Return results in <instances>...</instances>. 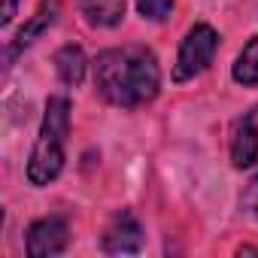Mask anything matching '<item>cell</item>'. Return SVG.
I'll list each match as a JSON object with an SVG mask.
<instances>
[{
    "mask_svg": "<svg viewBox=\"0 0 258 258\" xmlns=\"http://www.w3.org/2000/svg\"><path fill=\"white\" fill-rule=\"evenodd\" d=\"M94 82L109 103L134 109L155 100L161 88V70L155 55L143 46L106 49L94 61Z\"/></svg>",
    "mask_w": 258,
    "mask_h": 258,
    "instance_id": "6da1fadb",
    "label": "cell"
},
{
    "mask_svg": "<svg viewBox=\"0 0 258 258\" xmlns=\"http://www.w3.org/2000/svg\"><path fill=\"white\" fill-rule=\"evenodd\" d=\"M70 134V100L67 97H49L40 137L34 143L31 161H28V179L31 185H49L58 179L64 167V140Z\"/></svg>",
    "mask_w": 258,
    "mask_h": 258,
    "instance_id": "7a4b0ae2",
    "label": "cell"
},
{
    "mask_svg": "<svg viewBox=\"0 0 258 258\" xmlns=\"http://www.w3.org/2000/svg\"><path fill=\"white\" fill-rule=\"evenodd\" d=\"M216 52H219V34L210 25H195L185 34L182 46H179L176 67H173V79L176 82H188V79L201 76L213 64Z\"/></svg>",
    "mask_w": 258,
    "mask_h": 258,
    "instance_id": "3957f363",
    "label": "cell"
},
{
    "mask_svg": "<svg viewBox=\"0 0 258 258\" xmlns=\"http://www.w3.org/2000/svg\"><path fill=\"white\" fill-rule=\"evenodd\" d=\"M67 240H70L67 219H61V216L37 219V222L28 228V255H31V258L61 255V252L67 249Z\"/></svg>",
    "mask_w": 258,
    "mask_h": 258,
    "instance_id": "277c9868",
    "label": "cell"
},
{
    "mask_svg": "<svg viewBox=\"0 0 258 258\" xmlns=\"http://www.w3.org/2000/svg\"><path fill=\"white\" fill-rule=\"evenodd\" d=\"M143 249V228L131 213H115L106 234H103V252L109 255H131Z\"/></svg>",
    "mask_w": 258,
    "mask_h": 258,
    "instance_id": "5b68a950",
    "label": "cell"
},
{
    "mask_svg": "<svg viewBox=\"0 0 258 258\" xmlns=\"http://www.w3.org/2000/svg\"><path fill=\"white\" fill-rule=\"evenodd\" d=\"M231 161L240 170L258 164V106L252 112H246L234 124V134H231Z\"/></svg>",
    "mask_w": 258,
    "mask_h": 258,
    "instance_id": "8992f818",
    "label": "cell"
},
{
    "mask_svg": "<svg viewBox=\"0 0 258 258\" xmlns=\"http://www.w3.org/2000/svg\"><path fill=\"white\" fill-rule=\"evenodd\" d=\"M58 13H61V4H58V0H43V4H40V10L34 13V19L16 34V40H13V46H10V58L13 55H19L22 49H28L43 31H49L52 25H55V19H58Z\"/></svg>",
    "mask_w": 258,
    "mask_h": 258,
    "instance_id": "52a82bcc",
    "label": "cell"
},
{
    "mask_svg": "<svg viewBox=\"0 0 258 258\" xmlns=\"http://www.w3.org/2000/svg\"><path fill=\"white\" fill-rule=\"evenodd\" d=\"M52 64H55L58 79H61L64 85H70V88H76V85L85 79V67H88V61H85V52H82L79 46H61V49L55 52Z\"/></svg>",
    "mask_w": 258,
    "mask_h": 258,
    "instance_id": "ba28073f",
    "label": "cell"
},
{
    "mask_svg": "<svg viewBox=\"0 0 258 258\" xmlns=\"http://www.w3.org/2000/svg\"><path fill=\"white\" fill-rule=\"evenodd\" d=\"M79 10L91 28H115L124 19V0H79Z\"/></svg>",
    "mask_w": 258,
    "mask_h": 258,
    "instance_id": "9c48e42d",
    "label": "cell"
},
{
    "mask_svg": "<svg viewBox=\"0 0 258 258\" xmlns=\"http://www.w3.org/2000/svg\"><path fill=\"white\" fill-rule=\"evenodd\" d=\"M231 76L237 85H249V88L258 85V37H252L243 46V52L237 55V61L231 67Z\"/></svg>",
    "mask_w": 258,
    "mask_h": 258,
    "instance_id": "30bf717a",
    "label": "cell"
},
{
    "mask_svg": "<svg viewBox=\"0 0 258 258\" xmlns=\"http://www.w3.org/2000/svg\"><path fill=\"white\" fill-rule=\"evenodd\" d=\"M137 13L149 22H164L173 13V0H137Z\"/></svg>",
    "mask_w": 258,
    "mask_h": 258,
    "instance_id": "8fae6325",
    "label": "cell"
},
{
    "mask_svg": "<svg viewBox=\"0 0 258 258\" xmlns=\"http://www.w3.org/2000/svg\"><path fill=\"white\" fill-rule=\"evenodd\" d=\"M240 207L252 216V219H258V173L249 179V185L243 188V195H240Z\"/></svg>",
    "mask_w": 258,
    "mask_h": 258,
    "instance_id": "7c38bea8",
    "label": "cell"
},
{
    "mask_svg": "<svg viewBox=\"0 0 258 258\" xmlns=\"http://www.w3.org/2000/svg\"><path fill=\"white\" fill-rule=\"evenodd\" d=\"M16 7H19V0H4V19H0L4 25H10L16 19Z\"/></svg>",
    "mask_w": 258,
    "mask_h": 258,
    "instance_id": "4fadbf2b",
    "label": "cell"
}]
</instances>
